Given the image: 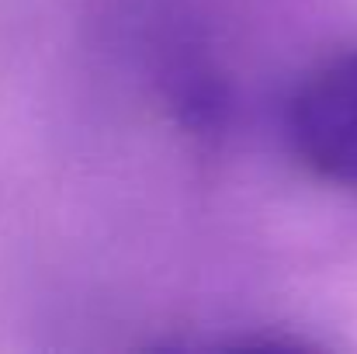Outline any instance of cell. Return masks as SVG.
Instances as JSON below:
<instances>
[{
    "label": "cell",
    "mask_w": 357,
    "mask_h": 354,
    "mask_svg": "<svg viewBox=\"0 0 357 354\" xmlns=\"http://www.w3.org/2000/svg\"><path fill=\"white\" fill-rule=\"evenodd\" d=\"M284 128L312 177L357 191V49L319 63L291 91Z\"/></svg>",
    "instance_id": "cell-1"
}]
</instances>
